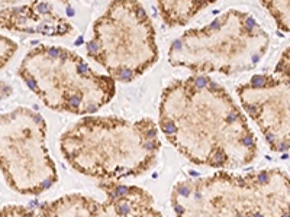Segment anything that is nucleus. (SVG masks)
<instances>
[{
    "label": "nucleus",
    "instance_id": "nucleus-1",
    "mask_svg": "<svg viewBox=\"0 0 290 217\" xmlns=\"http://www.w3.org/2000/svg\"><path fill=\"white\" fill-rule=\"evenodd\" d=\"M160 129L197 165L233 170L257 156V137L229 93L206 76L177 80L160 101Z\"/></svg>",
    "mask_w": 290,
    "mask_h": 217
},
{
    "label": "nucleus",
    "instance_id": "nucleus-2",
    "mask_svg": "<svg viewBox=\"0 0 290 217\" xmlns=\"http://www.w3.org/2000/svg\"><path fill=\"white\" fill-rule=\"evenodd\" d=\"M64 159L80 174L119 181L138 177L158 158L161 141L152 119L126 120L113 116H87L61 135Z\"/></svg>",
    "mask_w": 290,
    "mask_h": 217
},
{
    "label": "nucleus",
    "instance_id": "nucleus-3",
    "mask_svg": "<svg viewBox=\"0 0 290 217\" xmlns=\"http://www.w3.org/2000/svg\"><path fill=\"white\" fill-rule=\"evenodd\" d=\"M171 206L176 217H290V175L273 168L184 179Z\"/></svg>",
    "mask_w": 290,
    "mask_h": 217
},
{
    "label": "nucleus",
    "instance_id": "nucleus-4",
    "mask_svg": "<svg viewBox=\"0 0 290 217\" xmlns=\"http://www.w3.org/2000/svg\"><path fill=\"white\" fill-rule=\"evenodd\" d=\"M270 47V36L250 13L226 10L209 25L189 29L170 47L168 61L199 74L251 71Z\"/></svg>",
    "mask_w": 290,
    "mask_h": 217
},
{
    "label": "nucleus",
    "instance_id": "nucleus-5",
    "mask_svg": "<svg viewBox=\"0 0 290 217\" xmlns=\"http://www.w3.org/2000/svg\"><path fill=\"white\" fill-rule=\"evenodd\" d=\"M18 74L47 107L89 116L115 96V80L97 74L76 52L39 45L25 55Z\"/></svg>",
    "mask_w": 290,
    "mask_h": 217
},
{
    "label": "nucleus",
    "instance_id": "nucleus-6",
    "mask_svg": "<svg viewBox=\"0 0 290 217\" xmlns=\"http://www.w3.org/2000/svg\"><path fill=\"white\" fill-rule=\"evenodd\" d=\"M87 55L115 81L129 83L158 59L155 29L138 0H113L93 23Z\"/></svg>",
    "mask_w": 290,
    "mask_h": 217
},
{
    "label": "nucleus",
    "instance_id": "nucleus-7",
    "mask_svg": "<svg viewBox=\"0 0 290 217\" xmlns=\"http://www.w3.org/2000/svg\"><path fill=\"white\" fill-rule=\"evenodd\" d=\"M45 136L47 125L38 112L16 107L2 114V174L16 193L38 195L57 182V168L48 154Z\"/></svg>",
    "mask_w": 290,
    "mask_h": 217
},
{
    "label": "nucleus",
    "instance_id": "nucleus-8",
    "mask_svg": "<svg viewBox=\"0 0 290 217\" xmlns=\"http://www.w3.org/2000/svg\"><path fill=\"white\" fill-rule=\"evenodd\" d=\"M241 106L261 130L271 151L290 148V80L258 74L237 88Z\"/></svg>",
    "mask_w": 290,
    "mask_h": 217
},
{
    "label": "nucleus",
    "instance_id": "nucleus-9",
    "mask_svg": "<svg viewBox=\"0 0 290 217\" xmlns=\"http://www.w3.org/2000/svg\"><path fill=\"white\" fill-rule=\"evenodd\" d=\"M0 22L2 28L10 32L39 33L45 36H65L73 32V25L44 0L3 7Z\"/></svg>",
    "mask_w": 290,
    "mask_h": 217
},
{
    "label": "nucleus",
    "instance_id": "nucleus-10",
    "mask_svg": "<svg viewBox=\"0 0 290 217\" xmlns=\"http://www.w3.org/2000/svg\"><path fill=\"white\" fill-rule=\"evenodd\" d=\"M105 201L83 194H67L44 203L39 207L41 217H125L112 197L105 195Z\"/></svg>",
    "mask_w": 290,
    "mask_h": 217
},
{
    "label": "nucleus",
    "instance_id": "nucleus-11",
    "mask_svg": "<svg viewBox=\"0 0 290 217\" xmlns=\"http://www.w3.org/2000/svg\"><path fill=\"white\" fill-rule=\"evenodd\" d=\"M216 0H157L160 14L168 26H184Z\"/></svg>",
    "mask_w": 290,
    "mask_h": 217
},
{
    "label": "nucleus",
    "instance_id": "nucleus-12",
    "mask_svg": "<svg viewBox=\"0 0 290 217\" xmlns=\"http://www.w3.org/2000/svg\"><path fill=\"white\" fill-rule=\"evenodd\" d=\"M261 5L271 14L277 28L290 33V0H261Z\"/></svg>",
    "mask_w": 290,
    "mask_h": 217
},
{
    "label": "nucleus",
    "instance_id": "nucleus-13",
    "mask_svg": "<svg viewBox=\"0 0 290 217\" xmlns=\"http://www.w3.org/2000/svg\"><path fill=\"white\" fill-rule=\"evenodd\" d=\"M2 217H41L25 206H5L2 208Z\"/></svg>",
    "mask_w": 290,
    "mask_h": 217
},
{
    "label": "nucleus",
    "instance_id": "nucleus-14",
    "mask_svg": "<svg viewBox=\"0 0 290 217\" xmlns=\"http://www.w3.org/2000/svg\"><path fill=\"white\" fill-rule=\"evenodd\" d=\"M2 68L9 62V59L13 57V54L18 51V43L13 42L12 39L6 38V36H2Z\"/></svg>",
    "mask_w": 290,
    "mask_h": 217
},
{
    "label": "nucleus",
    "instance_id": "nucleus-15",
    "mask_svg": "<svg viewBox=\"0 0 290 217\" xmlns=\"http://www.w3.org/2000/svg\"><path fill=\"white\" fill-rule=\"evenodd\" d=\"M276 74L290 80V47L281 54L280 59L276 65Z\"/></svg>",
    "mask_w": 290,
    "mask_h": 217
},
{
    "label": "nucleus",
    "instance_id": "nucleus-16",
    "mask_svg": "<svg viewBox=\"0 0 290 217\" xmlns=\"http://www.w3.org/2000/svg\"><path fill=\"white\" fill-rule=\"evenodd\" d=\"M60 2H62V3H68L70 0H60Z\"/></svg>",
    "mask_w": 290,
    "mask_h": 217
}]
</instances>
